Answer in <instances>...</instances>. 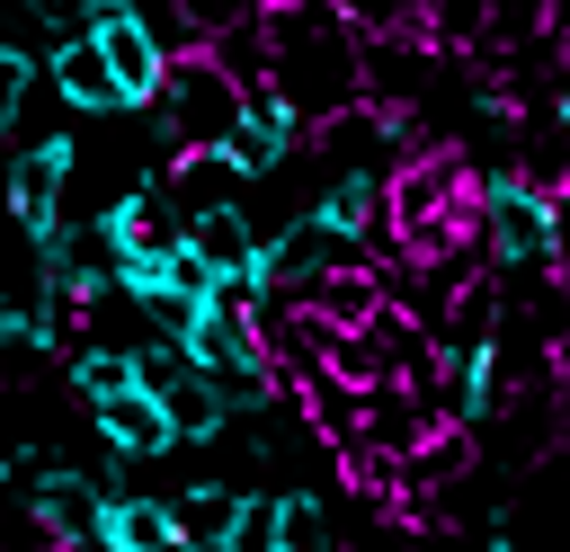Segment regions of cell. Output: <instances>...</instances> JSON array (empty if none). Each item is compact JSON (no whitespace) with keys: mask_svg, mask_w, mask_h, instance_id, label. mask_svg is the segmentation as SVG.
Instances as JSON below:
<instances>
[{"mask_svg":"<svg viewBox=\"0 0 570 552\" xmlns=\"http://www.w3.org/2000/svg\"><path fill=\"white\" fill-rule=\"evenodd\" d=\"M258 27H267V89L303 125L365 107V27L338 0H267Z\"/></svg>","mask_w":570,"mask_h":552,"instance_id":"6da1fadb","label":"cell"},{"mask_svg":"<svg viewBox=\"0 0 570 552\" xmlns=\"http://www.w3.org/2000/svg\"><path fill=\"white\" fill-rule=\"evenodd\" d=\"M472 240L490 276H552V196L525 169H472Z\"/></svg>","mask_w":570,"mask_h":552,"instance_id":"7a4b0ae2","label":"cell"},{"mask_svg":"<svg viewBox=\"0 0 570 552\" xmlns=\"http://www.w3.org/2000/svg\"><path fill=\"white\" fill-rule=\"evenodd\" d=\"M240 98H249V89H240V80H232L205 45H196V53H169L160 98H151V107H134V116H151L169 151H223V134H232Z\"/></svg>","mask_w":570,"mask_h":552,"instance_id":"3957f363","label":"cell"},{"mask_svg":"<svg viewBox=\"0 0 570 552\" xmlns=\"http://www.w3.org/2000/svg\"><path fill=\"white\" fill-rule=\"evenodd\" d=\"M71 169H80V142H71V134H27V142H9V160H0V205H9V223H18L27 240H45V231L62 223Z\"/></svg>","mask_w":570,"mask_h":552,"instance_id":"277c9868","label":"cell"},{"mask_svg":"<svg viewBox=\"0 0 570 552\" xmlns=\"http://www.w3.org/2000/svg\"><path fill=\"white\" fill-rule=\"evenodd\" d=\"M107 499H116V490H107L98 472H80V463H62V454L27 472V516H36V534H45L53 552H71V543H89V534L107 525Z\"/></svg>","mask_w":570,"mask_h":552,"instance_id":"5b68a950","label":"cell"},{"mask_svg":"<svg viewBox=\"0 0 570 552\" xmlns=\"http://www.w3.org/2000/svg\"><path fill=\"white\" fill-rule=\"evenodd\" d=\"M89 36H98V53H107L125 107H151L160 80H169V53H160V36L134 18V0H98V9H89Z\"/></svg>","mask_w":570,"mask_h":552,"instance_id":"8992f818","label":"cell"},{"mask_svg":"<svg viewBox=\"0 0 570 552\" xmlns=\"http://www.w3.org/2000/svg\"><path fill=\"white\" fill-rule=\"evenodd\" d=\"M303 142H312V125H303L276 89H249V98H240V116H232V134H223V151H232V169H240V178H276Z\"/></svg>","mask_w":570,"mask_h":552,"instance_id":"52a82bcc","label":"cell"},{"mask_svg":"<svg viewBox=\"0 0 570 552\" xmlns=\"http://www.w3.org/2000/svg\"><path fill=\"white\" fill-rule=\"evenodd\" d=\"M45 89H53V98H62L71 116H134L89 27H80V36H53V45H45Z\"/></svg>","mask_w":570,"mask_h":552,"instance_id":"ba28073f","label":"cell"},{"mask_svg":"<svg viewBox=\"0 0 570 552\" xmlns=\"http://www.w3.org/2000/svg\"><path fill=\"white\" fill-rule=\"evenodd\" d=\"M178 347H187V365H205V374H249V365H267V347H258V321L240 312V303H196V321L178 329Z\"/></svg>","mask_w":570,"mask_h":552,"instance_id":"9c48e42d","label":"cell"},{"mask_svg":"<svg viewBox=\"0 0 570 552\" xmlns=\"http://www.w3.org/2000/svg\"><path fill=\"white\" fill-rule=\"evenodd\" d=\"M89 427H98V445L107 454H125V463H160L169 445H178V427H169V410H160V392H116V401H89Z\"/></svg>","mask_w":570,"mask_h":552,"instance_id":"30bf717a","label":"cell"},{"mask_svg":"<svg viewBox=\"0 0 570 552\" xmlns=\"http://www.w3.org/2000/svg\"><path fill=\"white\" fill-rule=\"evenodd\" d=\"M321 223H338V231H356V240H392V169H330V187H321V205H312Z\"/></svg>","mask_w":570,"mask_h":552,"instance_id":"8fae6325","label":"cell"},{"mask_svg":"<svg viewBox=\"0 0 570 552\" xmlns=\"http://www.w3.org/2000/svg\"><path fill=\"white\" fill-rule=\"evenodd\" d=\"M187 249H196L214 276L249 267V258H258V223H249V205H240V196H223V205H196V214H187Z\"/></svg>","mask_w":570,"mask_h":552,"instance_id":"7c38bea8","label":"cell"},{"mask_svg":"<svg viewBox=\"0 0 570 552\" xmlns=\"http://www.w3.org/2000/svg\"><path fill=\"white\" fill-rule=\"evenodd\" d=\"M160 410H169L178 445H205V436H223V427H232V410H223V374H205V365H187V374L160 392Z\"/></svg>","mask_w":570,"mask_h":552,"instance_id":"4fadbf2b","label":"cell"},{"mask_svg":"<svg viewBox=\"0 0 570 552\" xmlns=\"http://www.w3.org/2000/svg\"><path fill=\"white\" fill-rule=\"evenodd\" d=\"M267 552H338V516L321 490H276V543Z\"/></svg>","mask_w":570,"mask_h":552,"instance_id":"5bb4252c","label":"cell"},{"mask_svg":"<svg viewBox=\"0 0 570 552\" xmlns=\"http://www.w3.org/2000/svg\"><path fill=\"white\" fill-rule=\"evenodd\" d=\"M232 507H240V490H223V481H205V490L169 499L178 543H196V552H232Z\"/></svg>","mask_w":570,"mask_h":552,"instance_id":"9a60e30c","label":"cell"},{"mask_svg":"<svg viewBox=\"0 0 570 552\" xmlns=\"http://www.w3.org/2000/svg\"><path fill=\"white\" fill-rule=\"evenodd\" d=\"M517 169H525V178H543V187H552V178H570V125H561L543 98L517 116Z\"/></svg>","mask_w":570,"mask_h":552,"instance_id":"2e32d148","label":"cell"},{"mask_svg":"<svg viewBox=\"0 0 570 552\" xmlns=\"http://www.w3.org/2000/svg\"><path fill=\"white\" fill-rule=\"evenodd\" d=\"M169 196H178V214L240 196V169H232V151H178V169H169Z\"/></svg>","mask_w":570,"mask_h":552,"instance_id":"e0dca14e","label":"cell"},{"mask_svg":"<svg viewBox=\"0 0 570 552\" xmlns=\"http://www.w3.org/2000/svg\"><path fill=\"white\" fill-rule=\"evenodd\" d=\"M71 392H80V410H89V401H116V392H134V347L80 338V347H71Z\"/></svg>","mask_w":570,"mask_h":552,"instance_id":"ac0fdd59","label":"cell"},{"mask_svg":"<svg viewBox=\"0 0 570 552\" xmlns=\"http://www.w3.org/2000/svg\"><path fill=\"white\" fill-rule=\"evenodd\" d=\"M205 53H214V62H223L240 89H267V27H258V18H240V27H214V36H205Z\"/></svg>","mask_w":570,"mask_h":552,"instance_id":"d6986e66","label":"cell"},{"mask_svg":"<svg viewBox=\"0 0 570 552\" xmlns=\"http://www.w3.org/2000/svg\"><path fill=\"white\" fill-rule=\"evenodd\" d=\"M36 89H45V62L27 45H0V151L18 142V116L36 107Z\"/></svg>","mask_w":570,"mask_h":552,"instance_id":"ffe728a7","label":"cell"},{"mask_svg":"<svg viewBox=\"0 0 570 552\" xmlns=\"http://www.w3.org/2000/svg\"><path fill=\"white\" fill-rule=\"evenodd\" d=\"M419 27H428V45L472 53V45H481V27H490V0H428V9H419Z\"/></svg>","mask_w":570,"mask_h":552,"instance_id":"44dd1931","label":"cell"},{"mask_svg":"<svg viewBox=\"0 0 570 552\" xmlns=\"http://www.w3.org/2000/svg\"><path fill=\"white\" fill-rule=\"evenodd\" d=\"M160 294H178V303H214V267H205V258L178 240V249L160 258Z\"/></svg>","mask_w":570,"mask_h":552,"instance_id":"7402d4cb","label":"cell"},{"mask_svg":"<svg viewBox=\"0 0 570 552\" xmlns=\"http://www.w3.org/2000/svg\"><path fill=\"white\" fill-rule=\"evenodd\" d=\"M178 374H187V347H178V338H169V329H160V338H142V347H134V383H142V392H169V383H178Z\"/></svg>","mask_w":570,"mask_h":552,"instance_id":"603a6c76","label":"cell"},{"mask_svg":"<svg viewBox=\"0 0 570 552\" xmlns=\"http://www.w3.org/2000/svg\"><path fill=\"white\" fill-rule=\"evenodd\" d=\"M276 543V499L267 490H240V507H232V552H267Z\"/></svg>","mask_w":570,"mask_h":552,"instance_id":"cb8c5ba5","label":"cell"},{"mask_svg":"<svg viewBox=\"0 0 570 552\" xmlns=\"http://www.w3.org/2000/svg\"><path fill=\"white\" fill-rule=\"evenodd\" d=\"M18 9H27V18H36V27H45V36H80V27H89V9H98V0H18Z\"/></svg>","mask_w":570,"mask_h":552,"instance_id":"d4e9b609","label":"cell"},{"mask_svg":"<svg viewBox=\"0 0 570 552\" xmlns=\"http://www.w3.org/2000/svg\"><path fill=\"white\" fill-rule=\"evenodd\" d=\"M267 0H187V18H196V36H214V27H240V18H258Z\"/></svg>","mask_w":570,"mask_h":552,"instance_id":"484cf974","label":"cell"},{"mask_svg":"<svg viewBox=\"0 0 570 552\" xmlns=\"http://www.w3.org/2000/svg\"><path fill=\"white\" fill-rule=\"evenodd\" d=\"M543 196H552V276L570 285V178H552Z\"/></svg>","mask_w":570,"mask_h":552,"instance_id":"4316f807","label":"cell"},{"mask_svg":"<svg viewBox=\"0 0 570 552\" xmlns=\"http://www.w3.org/2000/svg\"><path fill=\"white\" fill-rule=\"evenodd\" d=\"M481 552H517V534L508 525H481Z\"/></svg>","mask_w":570,"mask_h":552,"instance_id":"83f0119b","label":"cell"},{"mask_svg":"<svg viewBox=\"0 0 570 552\" xmlns=\"http://www.w3.org/2000/svg\"><path fill=\"white\" fill-rule=\"evenodd\" d=\"M9 321H18V312H9V294H0V356H9Z\"/></svg>","mask_w":570,"mask_h":552,"instance_id":"f1b7e54d","label":"cell"},{"mask_svg":"<svg viewBox=\"0 0 570 552\" xmlns=\"http://www.w3.org/2000/svg\"><path fill=\"white\" fill-rule=\"evenodd\" d=\"M9 463H18V454H9V436H0V490H9Z\"/></svg>","mask_w":570,"mask_h":552,"instance_id":"f546056e","label":"cell"},{"mask_svg":"<svg viewBox=\"0 0 570 552\" xmlns=\"http://www.w3.org/2000/svg\"><path fill=\"white\" fill-rule=\"evenodd\" d=\"M401 9H410V18H419V9H428V0H401Z\"/></svg>","mask_w":570,"mask_h":552,"instance_id":"4dcf8cb0","label":"cell"}]
</instances>
